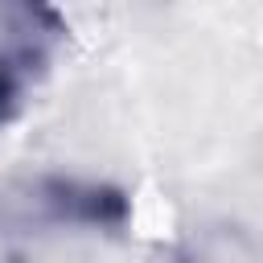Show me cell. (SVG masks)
Wrapping results in <instances>:
<instances>
[{
  "label": "cell",
  "mask_w": 263,
  "mask_h": 263,
  "mask_svg": "<svg viewBox=\"0 0 263 263\" xmlns=\"http://www.w3.org/2000/svg\"><path fill=\"white\" fill-rule=\"evenodd\" d=\"M132 218L123 189L62 173L0 181V238H25L41 230H119Z\"/></svg>",
  "instance_id": "cell-1"
},
{
  "label": "cell",
  "mask_w": 263,
  "mask_h": 263,
  "mask_svg": "<svg viewBox=\"0 0 263 263\" xmlns=\"http://www.w3.org/2000/svg\"><path fill=\"white\" fill-rule=\"evenodd\" d=\"M66 21L45 4H0V127L16 115L29 86L49 70Z\"/></svg>",
  "instance_id": "cell-2"
},
{
  "label": "cell",
  "mask_w": 263,
  "mask_h": 263,
  "mask_svg": "<svg viewBox=\"0 0 263 263\" xmlns=\"http://www.w3.org/2000/svg\"><path fill=\"white\" fill-rule=\"evenodd\" d=\"M177 263H263V242L230 222L197 226L177 247Z\"/></svg>",
  "instance_id": "cell-3"
}]
</instances>
